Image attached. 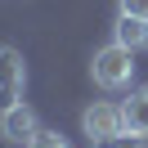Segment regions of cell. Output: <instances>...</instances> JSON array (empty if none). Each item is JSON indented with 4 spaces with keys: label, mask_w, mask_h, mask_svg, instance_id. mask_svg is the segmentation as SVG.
Returning a JSON list of instances; mask_svg holds the SVG:
<instances>
[{
    "label": "cell",
    "mask_w": 148,
    "mask_h": 148,
    "mask_svg": "<svg viewBox=\"0 0 148 148\" xmlns=\"http://www.w3.org/2000/svg\"><path fill=\"white\" fill-rule=\"evenodd\" d=\"M90 76H94V85H103V90H126L130 76H135V49L117 45V40L103 45V49H94Z\"/></svg>",
    "instance_id": "6da1fadb"
},
{
    "label": "cell",
    "mask_w": 148,
    "mask_h": 148,
    "mask_svg": "<svg viewBox=\"0 0 148 148\" xmlns=\"http://www.w3.org/2000/svg\"><path fill=\"white\" fill-rule=\"evenodd\" d=\"M81 130L90 135V144H112V139L126 135V117H121V103H90L81 112Z\"/></svg>",
    "instance_id": "7a4b0ae2"
},
{
    "label": "cell",
    "mask_w": 148,
    "mask_h": 148,
    "mask_svg": "<svg viewBox=\"0 0 148 148\" xmlns=\"http://www.w3.org/2000/svg\"><path fill=\"white\" fill-rule=\"evenodd\" d=\"M23 85H27V63L14 45H0V112L23 103Z\"/></svg>",
    "instance_id": "3957f363"
},
{
    "label": "cell",
    "mask_w": 148,
    "mask_h": 148,
    "mask_svg": "<svg viewBox=\"0 0 148 148\" xmlns=\"http://www.w3.org/2000/svg\"><path fill=\"white\" fill-rule=\"evenodd\" d=\"M36 130H40V121H36V112L27 103H14V108L0 112V135L9 139V144H27Z\"/></svg>",
    "instance_id": "277c9868"
},
{
    "label": "cell",
    "mask_w": 148,
    "mask_h": 148,
    "mask_svg": "<svg viewBox=\"0 0 148 148\" xmlns=\"http://www.w3.org/2000/svg\"><path fill=\"white\" fill-rule=\"evenodd\" d=\"M112 40L126 45V49H144V45H148V18L117 14V23H112Z\"/></svg>",
    "instance_id": "5b68a950"
},
{
    "label": "cell",
    "mask_w": 148,
    "mask_h": 148,
    "mask_svg": "<svg viewBox=\"0 0 148 148\" xmlns=\"http://www.w3.org/2000/svg\"><path fill=\"white\" fill-rule=\"evenodd\" d=\"M121 117H126V135L148 139V90H135L126 103H121Z\"/></svg>",
    "instance_id": "8992f818"
},
{
    "label": "cell",
    "mask_w": 148,
    "mask_h": 148,
    "mask_svg": "<svg viewBox=\"0 0 148 148\" xmlns=\"http://www.w3.org/2000/svg\"><path fill=\"white\" fill-rule=\"evenodd\" d=\"M23 148H67V139L58 135V130H36V135H32Z\"/></svg>",
    "instance_id": "52a82bcc"
},
{
    "label": "cell",
    "mask_w": 148,
    "mask_h": 148,
    "mask_svg": "<svg viewBox=\"0 0 148 148\" xmlns=\"http://www.w3.org/2000/svg\"><path fill=\"white\" fill-rule=\"evenodd\" d=\"M117 14H135V18H148V0H117Z\"/></svg>",
    "instance_id": "ba28073f"
},
{
    "label": "cell",
    "mask_w": 148,
    "mask_h": 148,
    "mask_svg": "<svg viewBox=\"0 0 148 148\" xmlns=\"http://www.w3.org/2000/svg\"><path fill=\"white\" fill-rule=\"evenodd\" d=\"M112 148H148V139H135V135H121V139H112Z\"/></svg>",
    "instance_id": "9c48e42d"
}]
</instances>
